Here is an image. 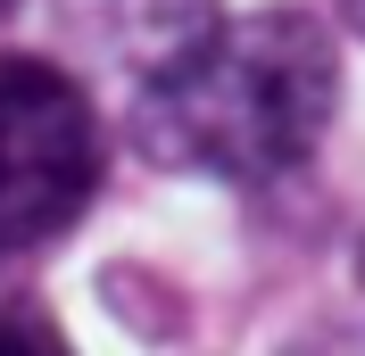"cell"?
<instances>
[{
  "label": "cell",
  "mask_w": 365,
  "mask_h": 356,
  "mask_svg": "<svg viewBox=\"0 0 365 356\" xmlns=\"http://www.w3.org/2000/svg\"><path fill=\"white\" fill-rule=\"evenodd\" d=\"M341 100L332 33L307 9H257L216 25V42L191 50L175 75H150L133 133L158 166L225 182H274L324 141Z\"/></svg>",
  "instance_id": "obj_1"
},
{
  "label": "cell",
  "mask_w": 365,
  "mask_h": 356,
  "mask_svg": "<svg viewBox=\"0 0 365 356\" xmlns=\"http://www.w3.org/2000/svg\"><path fill=\"white\" fill-rule=\"evenodd\" d=\"M100 191V116L50 58H0V266L34 257Z\"/></svg>",
  "instance_id": "obj_2"
},
{
  "label": "cell",
  "mask_w": 365,
  "mask_h": 356,
  "mask_svg": "<svg viewBox=\"0 0 365 356\" xmlns=\"http://www.w3.org/2000/svg\"><path fill=\"white\" fill-rule=\"evenodd\" d=\"M116 17V50L141 67V83L150 75H175L191 50L216 42V25H225V9L216 0H108Z\"/></svg>",
  "instance_id": "obj_3"
},
{
  "label": "cell",
  "mask_w": 365,
  "mask_h": 356,
  "mask_svg": "<svg viewBox=\"0 0 365 356\" xmlns=\"http://www.w3.org/2000/svg\"><path fill=\"white\" fill-rule=\"evenodd\" d=\"M0 356H75L67 340H58V323H50L42 307H0Z\"/></svg>",
  "instance_id": "obj_4"
},
{
  "label": "cell",
  "mask_w": 365,
  "mask_h": 356,
  "mask_svg": "<svg viewBox=\"0 0 365 356\" xmlns=\"http://www.w3.org/2000/svg\"><path fill=\"white\" fill-rule=\"evenodd\" d=\"M341 9H349V25H365V0H341Z\"/></svg>",
  "instance_id": "obj_5"
},
{
  "label": "cell",
  "mask_w": 365,
  "mask_h": 356,
  "mask_svg": "<svg viewBox=\"0 0 365 356\" xmlns=\"http://www.w3.org/2000/svg\"><path fill=\"white\" fill-rule=\"evenodd\" d=\"M9 9H17V0H0V17H9Z\"/></svg>",
  "instance_id": "obj_6"
}]
</instances>
